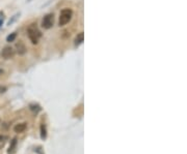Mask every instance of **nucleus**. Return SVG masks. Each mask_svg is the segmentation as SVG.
Instances as JSON below:
<instances>
[{
    "mask_svg": "<svg viewBox=\"0 0 187 154\" xmlns=\"http://www.w3.org/2000/svg\"><path fill=\"white\" fill-rule=\"evenodd\" d=\"M14 54H15V51L11 46H5L1 51V57L3 59H11L14 57Z\"/></svg>",
    "mask_w": 187,
    "mask_h": 154,
    "instance_id": "nucleus-3",
    "label": "nucleus"
},
{
    "mask_svg": "<svg viewBox=\"0 0 187 154\" xmlns=\"http://www.w3.org/2000/svg\"><path fill=\"white\" fill-rule=\"evenodd\" d=\"M36 24H31L27 29V35L29 37L30 41H31L33 45H36L39 43V38L41 37V32L37 30V28L36 26Z\"/></svg>",
    "mask_w": 187,
    "mask_h": 154,
    "instance_id": "nucleus-1",
    "label": "nucleus"
},
{
    "mask_svg": "<svg viewBox=\"0 0 187 154\" xmlns=\"http://www.w3.org/2000/svg\"><path fill=\"white\" fill-rule=\"evenodd\" d=\"M72 16H73V11L70 8H65L60 11V17H59V21H58V25L59 27H62L65 25H67L68 23L71 21Z\"/></svg>",
    "mask_w": 187,
    "mask_h": 154,
    "instance_id": "nucleus-2",
    "label": "nucleus"
},
{
    "mask_svg": "<svg viewBox=\"0 0 187 154\" xmlns=\"http://www.w3.org/2000/svg\"><path fill=\"white\" fill-rule=\"evenodd\" d=\"M46 137H47V129H46V125L44 124H42L41 125V137L42 139H46Z\"/></svg>",
    "mask_w": 187,
    "mask_h": 154,
    "instance_id": "nucleus-9",
    "label": "nucleus"
},
{
    "mask_svg": "<svg viewBox=\"0 0 187 154\" xmlns=\"http://www.w3.org/2000/svg\"><path fill=\"white\" fill-rule=\"evenodd\" d=\"M16 37H17V33H16V32H13V33H11L8 37H6V41H8V43H11V41H15Z\"/></svg>",
    "mask_w": 187,
    "mask_h": 154,
    "instance_id": "nucleus-10",
    "label": "nucleus"
},
{
    "mask_svg": "<svg viewBox=\"0 0 187 154\" xmlns=\"http://www.w3.org/2000/svg\"><path fill=\"white\" fill-rule=\"evenodd\" d=\"M83 41H84V34L83 32H80L76 36V38H75V47H78L79 45H81L83 43Z\"/></svg>",
    "mask_w": 187,
    "mask_h": 154,
    "instance_id": "nucleus-7",
    "label": "nucleus"
},
{
    "mask_svg": "<svg viewBox=\"0 0 187 154\" xmlns=\"http://www.w3.org/2000/svg\"><path fill=\"white\" fill-rule=\"evenodd\" d=\"M6 141H8V137L4 134H0V146H3Z\"/></svg>",
    "mask_w": 187,
    "mask_h": 154,
    "instance_id": "nucleus-11",
    "label": "nucleus"
},
{
    "mask_svg": "<svg viewBox=\"0 0 187 154\" xmlns=\"http://www.w3.org/2000/svg\"><path fill=\"white\" fill-rule=\"evenodd\" d=\"M16 50H17V53L19 55H24L25 53L27 52V48L25 46V44L23 43L22 41H19L17 44H16Z\"/></svg>",
    "mask_w": 187,
    "mask_h": 154,
    "instance_id": "nucleus-5",
    "label": "nucleus"
},
{
    "mask_svg": "<svg viewBox=\"0 0 187 154\" xmlns=\"http://www.w3.org/2000/svg\"><path fill=\"white\" fill-rule=\"evenodd\" d=\"M42 26L44 29H50L53 26V15L52 14H48L44 17L42 21Z\"/></svg>",
    "mask_w": 187,
    "mask_h": 154,
    "instance_id": "nucleus-4",
    "label": "nucleus"
},
{
    "mask_svg": "<svg viewBox=\"0 0 187 154\" xmlns=\"http://www.w3.org/2000/svg\"><path fill=\"white\" fill-rule=\"evenodd\" d=\"M3 24V18L1 19V20H0V27H1V25Z\"/></svg>",
    "mask_w": 187,
    "mask_h": 154,
    "instance_id": "nucleus-14",
    "label": "nucleus"
},
{
    "mask_svg": "<svg viewBox=\"0 0 187 154\" xmlns=\"http://www.w3.org/2000/svg\"><path fill=\"white\" fill-rule=\"evenodd\" d=\"M16 146H17V139H13V141L11 142V145H9V149H8V153H13L16 149Z\"/></svg>",
    "mask_w": 187,
    "mask_h": 154,
    "instance_id": "nucleus-8",
    "label": "nucleus"
},
{
    "mask_svg": "<svg viewBox=\"0 0 187 154\" xmlns=\"http://www.w3.org/2000/svg\"><path fill=\"white\" fill-rule=\"evenodd\" d=\"M4 74V71L3 69H0V76H1V74Z\"/></svg>",
    "mask_w": 187,
    "mask_h": 154,
    "instance_id": "nucleus-15",
    "label": "nucleus"
},
{
    "mask_svg": "<svg viewBox=\"0 0 187 154\" xmlns=\"http://www.w3.org/2000/svg\"><path fill=\"white\" fill-rule=\"evenodd\" d=\"M26 129H27V123H25V122L16 124L15 127H14V131L17 132V134H22V132H24Z\"/></svg>",
    "mask_w": 187,
    "mask_h": 154,
    "instance_id": "nucleus-6",
    "label": "nucleus"
},
{
    "mask_svg": "<svg viewBox=\"0 0 187 154\" xmlns=\"http://www.w3.org/2000/svg\"><path fill=\"white\" fill-rule=\"evenodd\" d=\"M6 91V87L5 86H0V93H3Z\"/></svg>",
    "mask_w": 187,
    "mask_h": 154,
    "instance_id": "nucleus-13",
    "label": "nucleus"
},
{
    "mask_svg": "<svg viewBox=\"0 0 187 154\" xmlns=\"http://www.w3.org/2000/svg\"><path fill=\"white\" fill-rule=\"evenodd\" d=\"M17 17H18V15H15V16H14V17L11 18V20H9V22H8V25H11V24H13V23H14V22H15V21H16V19H17Z\"/></svg>",
    "mask_w": 187,
    "mask_h": 154,
    "instance_id": "nucleus-12",
    "label": "nucleus"
}]
</instances>
